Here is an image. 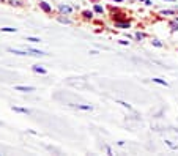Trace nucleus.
<instances>
[{
  "instance_id": "nucleus-13",
  "label": "nucleus",
  "mask_w": 178,
  "mask_h": 156,
  "mask_svg": "<svg viewBox=\"0 0 178 156\" xmlns=\"http://www.w3.org/2000/svg\"><path fill=\"white\" fill-rule=\"evenodd\" d=\"M159 14H161V16H175V14H176V8H172V10H161Z\"/></svg>"
},
{
  "instance_id": "nucleus-1",
  "label": "nucleus",
  "mask_w": 178,
  "mask_h": 156,
  "mask_svg": "<svg viewBox=\"0 0 178 156\" xmlns=\"http://www.w3.org/2000/svg\"><path fill=\"white\" fill-rule=\"evenodd\" d=\"M74 6L73 5H70V3H58L57 5V11H58V14H65V16H71V14L74 13Z\"/></svg>"
},
{
  "instance_id": "nucleus-25",
  "label": "nucleus",
  "mask_w": 178,
  "mask_h": 156,
  "mask_svg": "<svg viewBox=\"0 0 178 156\" xmlns=\"http://www.w3.org/2000/svg\"><path fill=\"white\" fill-rule=\"evenodd\" d=\"M88 54H90V55H98L99 52H98V51H95V49H92V51H90V52H88Z\"/></svg>"
},
{
  "instance_id": "nucleus-11",
  "label": "nucleus",
  "mask_w": 178,
  "mask_h": 156,
  "mask_svg": "<svg viewBox=\"0 0 178 156\" xmlns=\"http://www.w3.org/2000/svg\"><path fill=\"white\" fill-rule=\"evenodd\" d=\"M32 71L33 73H36V74H47V69L44 68V66H41V65H33L32 66Z\"/></svg>"
},
{
  "instance_id": "nucleus-16",
  "label": "nucleus",
  "mask_w": 178,
  "mask_h": 156,
  "mask_svg": "<svg viewBox=\"0 0 178 156\" xmlns=\"http://www.w3.org/2000/svg\"><path fill=\"white\" fill-rule=\"evenodd\" d=\"M151 81H153L155 84H158V85H162V87H169V82L164 81V79H159V77H153Z\"/></svg>"
},
{
  "instance_id": "nucleus-24",
  "label": "nucleus",
  "mask_w": 178,
  "mask_h": 156,
  "mask_svg": "<svg viewBox=\"0 0 178 156\" xmlns=\"http://www.w3.org/2000/svg\"><path fill=\"white\" fill-rule=\"evenodd\" d=\"M104 150H106V153H107V154H112V148H111V147H106Z\"/></svg>"
},
{
  "instance_id": "nucleus-29",
  "label": "nucleus",
  "mask_w": 178,
  "mask_h": 156,
  "mask_svg": "<svg viewBox=\"0 0 178 156\" xmlns=\"http://www.w3.org/2000/svg\"><path fill=\"white\" fill-rule=\"evenodd\" d=\"M166 2H176V0H166Z\"/></svg>"
},
{
  "instance_id": "nucleus-15",
  "label": "nucleus",
  "mask_w": 178,
  "mask_h": 156,
  "mask_svg": "<svg viewBox=\"0 0 178 156\" xmlns=\"http://www.w3.org/2000/svg\"><path fill=\"white\" fill-rule=\"evenodd\" d=\"M169 27H170V32H172V33H176L178 32V22H176L175 19H172L169 22Z\"/></svg>"
},
{
  "instance_id": "nucleus-18",
  "label": "nucleus",
  "mask_w": 178,
  "mask_h": 156,
  "mask_svg": "<svg viewBox=\"0 0 178 156\" xmlns=\"http://www.w3.org/2000/svg\"><path fill=\"white\" fill-rule=\"evenodd\" d=\"M117 104H120V106H121V107H125V109H128V110H131V112L134 110L131 104H128L126 101H121V99H117Z\"/></svg>"
},
{
  "instance_id": "nucleus-14",
  "label": "nucleus",
  "mask_w": 178,
  "mask_h": 156,
  "mask_svg": "<svg viewBox=\"0 0 178 156\" xmlns=\"http://www.w3.org/2000/svg\"><path fill=\"white\" fill-rule=\"evenodd\" d=\"M134 38H136V41H143L147 38V33H143V32H140V30H137L134 33Z\"/></svg>"
},
{
  "instance_id": "nucleus-7",
  "label": "nucleus",
  "mask_w": 178,
  "mask_h": 156,
  "mask_svg": "<svg viewBox=\"0 0 178 156\" xmlns=\"http://www.w3.org/2000/svg\"><path fill=\"white\" fill-rule=\"evenodd\" d=\"M8 52L10 54H14V55H20V57H29V51H20V49H14V47H8Z\"/></svg>"
},
{
  "instance_id": "nucleus-9",
  "label": "nucleus",
  "mask_w": 178,
  "mask_h": 156,
  "mask_svg": "<svg viewBox=\"0 0 178 156\" xmlns=\"http://www.w3.org/2000/svg\"><path fill=\"white\" fill-rule=\"evenodd\" d=\"M93 11H95V14H101V16H104V14H106V8L102 5H99L98 2L93 3Z\"/></svg>"
},
{
  "instance_id": "nucleus-22",
  "label": "nucleus",
  "mask_w": 178,
  "mask_h": 156,
  "mask_svg": "<svg viewBox=\"0 0 178 156\" xmlns=\"http://www.w3.org/2000/svg\"><path fill=\"white\" fill-rule=\"evenodd\" d=\"M118 44H121V46H129V41H128V40H120Z\"/></svg>"
},
{
  "instance_id": "nucleus-8",
  "label": "nucleus",
  "mask_w": 178,
  "mask_h": 156,
  "mask_svg": "<svg viewBox=\"0 0 178 156\" xmlns=\"http://www.w3.org/2000/svg\"><path fill=\"white\" fill-rule=\"evenodd\" d=\"M13 112H16V113H22V115H30V109H25V107H19V106H13L11 107Z\"/></svg>"
},
{
  "instance_id": "nucleus-3",
  "label": "nucleus",
  "mask_w": 178,
  "mask_h": 156,
  "mask_svg": "<svg viewBox=\"0 0 178 156\" xmlns=\"http://www.w3.org/2000/svg\"><path fill=\"white\" fill-rule=\"evenodd\" d=\"M39 10L46 13V14H52V6L49 5V2H46V0H39Z\"/></svg>"
},
{
  "instance_id": "nucleus-27",
  "label": "nucleus",
  "mask_w": 178,
  "mask_h": 156,
  "mask_svg": "<svg viewBox=\"0 0 178 156\" xmlns=\"http://www.w3.org/2000/svg\"><path fill=\"white\" fill-rule=\"evenodd\" d=\"M0 3H8V0H0Z\"/></svg>"
},
{
  "instance_id": "nucleus-6",
  "label": "nucleus",
  "mask_w": 178,
  "mask_h": 156,
  "mask_svg": "<svg viewBox=\"0 0 178 156\" xmlns=\"http://www.w3.org/2000/svg\"><path fill=\"white\" fill-rule=\"evenodd\" d=\"M27 51H29V54L32 55V57H44V55H47L44 51H39V49H35V47H27Z\"/></svg>"
},
{
  "instance_id": "nucleus-17",
  "label": "nucleus",
  "mask_w": 178,
  "mask_h": 156,
  "mask_svg": "<svg viewBox=\"0 0 178 156\" xmlns=\"http://www.w3.org/2000/svg\"><path fill=\"white\" fill-rule=\"evenodd\" d=\"M76 107H77L79 110H87V112L93 110V107H92L90 104H76Z\"/></svg>"
},
{
  "instance_id": "nucleus-23",
  "label": "nucleus",
  "mask_w": 178,
  "mask_h": 156,
  "mask_svg": "<svg viewBox=\"0 0 178 156\" xmlns=\"http://www.w3.org/2000/svg\"><path fill=\"white\" fill-rule=\"evenodd\" d=\"M166 144H167V145H169L170 148H173V150H176V148H178V147H176L175 144H172V142H170V140H166Z\"/></svg>"
},
{
  "instance_id": "nucleus-30",
  "label": "nucleus",
  "mask_w": 178,
  "mask_h": 156,
  "mask_svg": "<svg viewBox=\"0 0 178 156\" xmlns=\"http://www.w3.org/2000/svg\"><path fill=\"white\" fill-rule=\"evenodd\" d=\"M176 14H178V10H176Z\"/></svg>"
},
{
  "instance_id": "nucleus-21",
  "label": "nucleus",
  "mask_w": 178,
  "mask_h": 156,
  "mask_svg": "<svg viewBox=\"0 0 178 156\" xmlns=\"http://www.w3.org/2000/svg\"><path fill=\"white\" fill-rule=\"evenodd\" d=\"M27 41H30V43H33V44H36V43H41V38H38V37H27Z\"/></svg>"
},
{
  "instance_id": "nucleus-19",
  "label": "nucleus",
  "mask_w": 178,
  "mask_h": 156,
  "mask_svg": "<svg viewBox=\"0 0 178 156\" xmlns=\"http://www.w3.org/2000/svg\"><path fill=\"white\" fill-rule=\"evenodd\" d=\"M0 30H2L3 33H16L17 28H14V27H2Z\"/></svg>"
},
{
  "instance_id": "nucleus-5",
  "label": "nucleus",
  "mask_w": 178,
  "mask_h": 156,
  "mask_svg": "<svg viewBox=\"0 0 178 156\" xmlns=\"http://www.w3.org/2000/svg\"><path fill=\"white\" fill-rule=\"evenodd\" d=\"M80 18L84 19V21H93V18H95V11H93V10H82Z\"/></svg>"
},
{
  "instance_id": "nucleus-10",
  "label": "nucleus",
  "mask_w": 178,
  "mask_h": 156,
  "mask_svg": "<svg viewBox=\"0 0 178 156\" xmlns=\"http://www.w3.org/2000/svg\"><path fill=\"white\" fill-rule=\"evenodd\" d=\"M57 21H58L60 24H65V25H71V24H73V21L68 18V16H65V14H58V16H57Z\"/></svg>"
},
{
  "instance_id": "nucleus-28",
  "label": "nucleus",
  "mask_w": 178,
  "mask_h": 156,
  "mask_svg": "<svg viewBox=\"0 0 178 156\" xmlns=\"http://www.w3.org/2000/svg\"><path fill=\"white\" fill-rule=\"evenodd\" d=\"M173 19L176 21V22H178V14H175V16H173Z\"/></svg>"
},
{
  "instance_id": "nucleus-2",
  "label": "nucleus",
  "mask_w": 178,
  "mask_h": 156,
  "mask_svg": "<svg viewBox=\"0 0 178 156\" xmlns=\"http://www.w3.org/2000/svg\"><path fill=\"white\" fill-rule=\"evenodd\" d=\"M114 27L115 28H131V22L128 19H120V21H114Z\"/></svg>"
},
{
  "instance_id": "nucleus-4",
  "label": "nucleus",
  "mask_w": 178,
  "mask_h": 156,
  "mask_svg": "<svg viewBox=\"0 0 178 156\" xmlns=\"http://www.w3.org/2000/svg\"><path fill=\"white\" fill-rule=\"evenodd\" d=\"M14 90L20 91V93H32V91H35V87H32V85H16Z\"/></svg>"
},
{
  "instance_id": "nucleus-26",
  "label": "nucleus",
  "mask_w": 178,
  "mask_h": 156,
  "mask_svg": "<svg viewBox=\"0 0 178 156\" xmlns=\"http://www.w3.org/2000/svg\"><path fill=\"white\" fill-rule=\"evenodd\" d=\"M109 2H115V3H123L125 0H109Z\"/></svg>"
},
{
  "instance_id": "nucleus-12",
  "label": "nucleus",
  "mask_w": 178,
  "mask_h": 156,
  "mask_svg": "<svg viewBox=\"0 0 178 156\" xmlns=\"http://www.w3.org/2000/svg\"><path fill=\"white\" fill-rule=\"evenodd\" d=\"M8 5L14 6V8H22L25 5V0H8Z\"/></svg>"
},
{
  "instance_id": "nucleus-20",
  "label": "nucleus",
  "mask_w": 178,
  "mask_h": 156,
  "mask_svg": "<svg viewBox=\"0 0 178 156\" xmlns=\"http://www.w3.org/2000/svg\"><path fill=\"white\" fill-rule=\"evenodd\" d=\"M151 44H153L155 47H164V44L161 43V40H158V38H153V40H151Z\"/></svg>"
}]
</instances>
